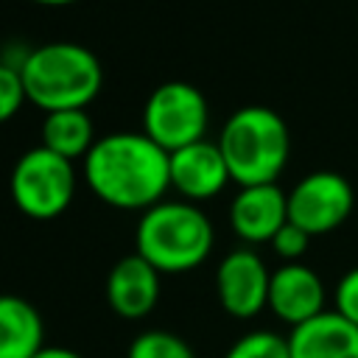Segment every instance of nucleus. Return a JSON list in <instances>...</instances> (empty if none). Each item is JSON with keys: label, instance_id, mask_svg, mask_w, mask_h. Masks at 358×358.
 <instances>
[{"label": "nucleus", "instance_id": "423d86ee", "mask_svg": "<svg viewBox=\"0 0 358 358\" xmlns=\"http://www.w3.org/2000/svg\"><path fill=\"white\" fill-rule=\"evenodd\" d=\"M210 120L207 98L187 81H162L143 106V131L168 154L204 140Z\"/></svg>", "mask_w": 358, "mask_h": 358}, {"label": "nucleus", "instance_id": "4468645a", "mask_svg": "<svg viewBox=\"0 0 358 358\" xmlns=\"http://www.w3.org/2000/svg\"><path fill=\"white\" fill-rule=\"evenodd\" d=\"M45 347L39 310L14 294H0V358H34Z\"/></svg>", "mask_w": 358, "mask_h": 358}, {"label": "nucleus", "instance_id": "f257e3e1", "mask_svg": "<svg viewBox=\"0 0 358 358\" xmlns=\"http://www.w3.org/2000/svg\"><path fill=\"white\" fill-rule=\"evenodd\" d=\"M84 179L109 207L145 213L171 187V154L145 131H115L84 157Z\"/></svg>", "mask_w": 358, "mask_h": 358}, {"label": "nucleus", "instance_id": "2eb2a0df", "mask_svg": "<svg viewBox=\"0 0 358 358\" xmlns=\"http://www.w3.org/2000/svg\"><path fill=\"white\" fill-rule=\"evenodd\" d=\"M95 140V126L87 109H59L48 112L42 120V145L70 162L87 157Z\"/></svg>", "mask_w": 358, "mask_h": 358}, {"label": "nucleus", "instance_id": "ddd939ff", "mask_svg": "<svg viewBox=\"0 0 358 358\" xmlns=\"http://www.w3.org/2000/svg\"><path fill=\"white\" fill-rule=\"evenodd\" d=\"M291 358H358V324L338 310H324L288 336Z\"/></svg>", "mask_w": 358, "mask_h": 358}, {"label": "nucleus", "instance_id": "7ed1b4c3", "mask_svg": "<svg viewBox=\"0 0 358 358\" xmlns=\"http://www.w3.org/2000/svg\"><path fill=\"white\" fill-rule=\"evenodd\" d=\"M218 148L227 159L232 182L241 187L271 185L291 157V134L274 109L252 103L227 117L218 134Z\"/></svg>", "mask_w": 358, "mask_h": 358}, {"label": "nucleus", "instance_id": "412c9836", "mask_svg": "<svg viewBox=\"0 0 358 358\" xmlns=\"http://www.w3.org/2000/svg\"><path fill=\"white\" fill-rule=\"evenodd\" d=\"M34 358H84V355H78L76 350H67V347H42Z\"/></svg>", "mask_w": 358, "mask_h": 358}, {"label": "nucleus", "instance_id": "39448f33", "mask_svg": "<svg viewBox=\"0 0 358 358\" xmlns=\"http://www.w3.org/2000/svg\"><path fill=\"white\" fill-rule=\"evenodd\" d=\"M8 190L22 215L50 221L59 218L76 196V168L70 159L36 145L14 162Z\"/></svg>", "mask_w": 358, "mask_h": 358}, {"label": "nucleus", "instance_id": "20e7f679", "mask_svg": "<svg viewBox=\"0 0 358 358\" xmlns=\"http://www.w3.org/2000/svg\"><path fill=\"white\" fill-rule=\"evenodd\" d=\"M213 224L193 201H159L137 221V255L159 274H182L201 266L213 252Z\"/></svg>", "mask_w": 358, "mask_h": 358}, {"label": "nucleus", "instance_id": "1a4fd4ad", "mask_svg": "<svg viewBox=\"0 0 358 358\" xmlns=\"http://www.w3.org/2000/svg\"><path fill=\"white\" fill-rule=\"evenodd\" d=\"M227 182H232V176L218 143L199 140L171 151V187H176L185 201H207L218 196Z\"/></svg>", "mask_w": 358, "mask_h": 358}, {"label": "nucleus", "instance_id": "aec40b11", "mask_svg": "<svg viewBox=\"0 0 358 358\" xmlns=\"http://www.w3.org/2000/svg\"><path fill=\"white\" fill-rule=\"evenodd\" d=\"M344 319H350L352 324H358V266L350 268L347 274H341V280L336 282V308Z\"/></svg>", "mask_w": 358, "mask_h": 358}, {"label": "nucleus", "instance_id": "0eeeda50", "mask_svg": "<svg viewBox=\"0 0 358 358\" xmlns=\"http://www.w3.org/2000/svg\"><path fill=\"white\" fill-rule=\"evenodd\" d=\"M352 207V185L336 171H313L288 193V221L302 227L310 238L338 229L350 218Z\"/></svg>", "mask_w": 358, "mask_h": 358}, {"label": "nucleus", "instance_id": "4be33fe9", "mask_svg": "<svg viewBox=\"0 0 358 358\" xmlns=\"http://www.w3.org/2000/svg\"><path fill=\"white\" fill-rule=\"evenodd\" d=\"M36 6H70V3H78V0H31Z\"/></svg>", "mask_w": 358, "mask_h": 358}, {"label": "nucleus", "instance_id": "f8f14e48", "mask_svg": "<svg viewBox=\"0 0 358 358\" xmlns=\"http://www.w3.org/2000/svg\"><path fill=\"white\" fill-rule=\"evenodd\" d=\"M106 302L123 319H143L159 302V271L134 255L120 257L106 274Z\"/></svg>", "mask_w": 358, "mask_h": 358}, {"label": "nucleus", "instance_id": "dca6fc26", "mask_svg": "<svg viewBox=\"0 0 358 358\" xmlns=\"http://www.w3.org/2000/svg\"><path fill=\"white\" fill-rule=\"evenodd\" d=\"M126 358H196L190 344L168 330H145L131 338Z\"/></svg>", "mask_w": 358, "mask_h": 358}, {"label": "nucleus", "instance_id": "f03ea898", "mask_svg": "<svg viewBox=\"0 0 358 358\" xmlns=\"http://www.w3.org/2000/svg\"><path fill=\"white\" fill-rule=\"evenodd\" d=\"M28 103L36 109H87L103 84L98 56L78 42H48L28 50L20 62Z\"/></svg>", "mask_w": 358, "mask_h": 358}, {"label": "nucleus", "instance_id": "6ab92c4d", "mask_svg": "<svg viewBox=\"0 0 358 358\" xmlns=\"http://www.w3.org/2000/svg\"><path fill=\"white\" fill-rule=\"evenodd\" d=\"M308 246H310V235L302 227H296L294 221H285L280 227V232L271 238V249L285 263H299V257L308 252Z\"/></svg>", "mask_w": 358, "mask_h": 358}, {"label": "nucleus", "instance_id": "9b49d317", "mask_svg": "<svg viewBox=\"0 0 358 358\" xmlns=\"http://www.w3.org/2000/svg\"><path fill=\"white\" fill-rule=\"evenodd\" d=\"M268 308L277 319L296 327L319 313H324V282L305 263H282L271 271Z\"/></svg>", "mask_w": 358, "mask_h": 358}, {"label": "nucleus", "instance_id": "9d476101", "mask_svg": "<svg viewBox=\"0 0 358 358\" xmlns=\"http://www.w3.org/2000/svg\"><path fill=\"white\" fill-rule=\"evenodd\" d=\"M288 221V193L271 185L241 187L229 204V224L246 243H271L280 227Z\"/></svg>", "mask_w": 358, "mask_h": 358}, {"label": "nucleus", "instance_id": "a211bd4d", "mask_svg": "<svg viewBox=\"0 0 358 358\" xmlns=\"http://www.w3.org/2000/svg\"><path fill=\"white\" fill-rule=\"evenodd\" d=\"M25 101L28 98H25L20 67H11V64H3L0 62V123L11 120Z\"/></svg>", "mask_w": 358, "mask_h": 358}, {"label": "nucleus", "instance_id": "6e6552de", "mask_svg": "<svg viewBox=\"0 0 358 358\" xmlns=\"http://www.w3.org/2000/svg\"><path fill=\"white\" fill-rule=\"evenodd\" d=\"M271 271L252 249L229 252L215 271V291L221 308L235 319H252L268 308Z\"/></svg>", "mask_w": 358, "mask_h": 358}, {"label": "nucleus", "instance_id": "f3484780", "mask_svg": "<svg viewBox=\"0 0 358 358\" xmlns=\"http://www.w3.org/2000/svg\"><path fill=\"white\" fill-rule=\"evenodd\" d=\"M224 358H291L288 338L271 333V330H252L241 336Z\"/></svg>", "mask_w": 358, "mask_h": 358}]
</instances>
